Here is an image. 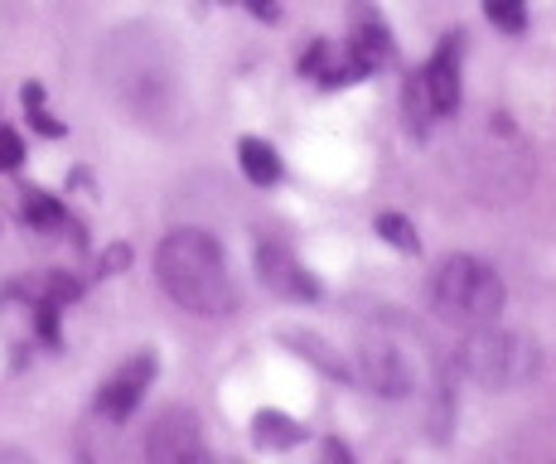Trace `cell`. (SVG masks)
Returning a JSON list of instances; mask_svg holds the SVG:
<instances>
[{
	"mask_svg": "<svg viewBox=\"0 0 556 464\" xmlns=\"http://www.w3.org/2000/svg\"><path fill=\"white\" fill-rule=\"evenodd\" d=\"M155 276L165 296L189 315H232L238 290L228 276V256L203 228H179L155 247Z\"/></svg>",
	"mask_w": 556,
	"mask_h": 464,
	"instance_id": "obj_1",
	"label": "cell"
},
{
	"mask_svg": "<svg viewBox=\"0 0 556 464\" xmlns=\"http://www.w3.org/2000/svg\"><path fill=\"white\" fill-rule=\"evenodd\" d=\"M363 383L378 397H406L426 383V368H431V353H426V339L402 319H382L363 334Z\"/></svg>",
	"mask_w": 556,
	"mask_h": 464,
	"instance_id": "obj_2",
	"label": "cell"
},
{
	"mask_svg": "<svg viewBox=\"0 0 556 464\" xmlns=\"http://www.w3.org/2000/svg\"><path fill=\"white\" fill-rule=\"evenodd\" d=\"M431 300L455 325H494L504 310V280L479 256H445L431 276Z\"/></svg>",
	"mask_w": 556,
	"mask_h": 464,
	"instance_id": "obj_3",
	"label": "cell"
},
{
	"mask_svg": "<svg viewBox=\"0 0 556 464\" xmlns=\"http://www.w3.org/2000/svg\"><path fill=\"white\" fill-rule=\"evenodd\" d=\"M542 368V353L528 334L513 329H494V325H475L465 343H459V373L475 377L479 387H494V392H508V387L532 383Z\"/></svg>",
	"mask_w": 556,
	"mask_h": 464,
	"instance_id": "obj_4",
	"label": "cell"
},
{
	"mask_svg": "<svg viewBox=\"0 0 556 464\" xmlns=\"http://www.w3.org/2000/svg\"><path fill=\"white\" fill-rule=\"evenodd\" d=\"M146 455L160 460V464H185V460H199L203 455V440H199V416L185 412V406H169L160 412V421L146 436Z\"/></svg>",
	"mask_w": 556,
	"mask_h": 464,
	"instance_id": "obj_5",
	"label": "cell"
},
{
	"mask_svg": "<svg viewBox=\"0 0 556 464\" xmlns=\"http://www.w3.org/2000/svg\"><path fill=\"white\" fill-rule=\"evenodd\" d=\"M256 276H262V286L276 290L281 300H315L319 296L315 276H309L305 266L295 262L291 247H281V242H262V247H256Z\"/></svg>",
	"mask_w": 556,
	"mask_h": 464,
	"instance_id": "obj_6",
	"label": "cell"
},
{
	"mask_svg": "<svg viewBox=\"0 0 556 464\" xmlns=\"http://www.w3.org/2000/svg\"><path fill=\"white\" fill-rule=\"evenodd\" d=\"M151 377H155V353H136L131 363H122V368L102 383L98 412L106 421H126L136 412V402H141V392H146V383H151Z\"/></svg>",
	"mask_w": 556,
	"mask_h": 464,
	"instance_id": "obj_7",
	"label": "cell"
},
{
	"mask_svg": "<svg viewBox=\"0 0 556 464\" xmlns=\"http://www.w3.org/2000/svg\"><path fill=\"white\" fill-rule=\"evenodd\" d=\"M426 97H431V112L445 116L459 106V35H445L441 49L431 53V63L421 68Z\"/></svg>",
	"mask_w": 556,
	"mask_h": 464,
	"instance_id": "obj_8",
	"label": "cell"
},
{
	"mask_svg": "<svg viewBox=\"0 0 556 464\" xmlns=\"http://www.w3.org/2000/svg\"><path fill=\"white\" fill-rule=\"evenodd\" d=\"M349 53H354V63L363 73L382 68V63L392 59V29L368 0H354V49Z\"/></svg>",
	"mask_w": 556,
	"mask_h": 464,
	"instance_id": "obj_9",
	"label": "cell"
},
{
	"mask_svg": "<svg viewBox=\"0 0 556 464\" xmlns=\"http://www.w3.org/2000/svg\"><path fill=\"white\" fill-rule=\"evenodd\" d=\"M238 165H242V175H248L252 185H276V179H281V155H276V146L271 140H262V136H242L238 140Z\"/></svg>",
	"mask_w": 556,
	"mask_h": 464,
	"instance_id": "obj_10",
	"label": "cell"
},
{
	"mask_svg": "<svg viewBox=\"0 0 556 464\" xmlns=\"http://www.w3.org/2000/svg\"><path fill=\"white\" fill-rule=\"evenodd\" d=\"M252 440L266 450H291L295 440H305V426L286 412H256L252 416Z\"/></svg>",
	"mask_w": 556,
	"mask_h": 464,
	"instance_id": "obj_11",
	"label": "cell"
},
{
	"mask_svg": "<svg viewBox=\"0 0 556 464\" xmlns=\"http://www.w3.org/2000/svg\"><path fill=\"white\" fill-rule=\"evenodd\" d=\"M25 223L29 228H39V233L63 228V203L49 199L45 189H25Z\"/></svg>",
	"mask_w": 556,
	"mask_h": 464,
	"instance_id": "obj_12",
	"label": "cell"
},
{
	"mask_svg": "<svg viewBox=\"0 0 556 464\" xmlns=\"http://www.w3.org/2000/svg\"><path fill=\"white\" fill-rule=\"evenodd\" d=\"M372 233L382 237V242H392L397 252H421V237L416 228L402 218V213H378V223H372Z\"/></svg>",
	"mask_w": 556,
	"mask_h": 464,
	"instance_id": "obj_13",
	"label": "cell"
},
{
	"mask_svg": "<svg viewBox=\"0 0 556 464\" xmlns=\"http://www.w3.org/2000/svg\"><path fill=\"white\" fill-rule=\"evenodd\" d=\"M484 15L494 20L498 29H508V35L528 29V5H522V0H484Z\"/></svg>",
	"mask_w": 556,
	"mask_h": 464,
	"instance_id": "obj_14",
	"label": "cell"
},
{
	"mask_svg": "<svg viewBox=\"0 0 556 464\" xmlns=\"http://www.w3.org/2000/svg\"><path fill=\"white\" fill-rule=\"evenodd\" d=\"M25 160V140L15 131H0V170H15Z\"/></svg>",
	"mask_w": 556,
	"mask_h": 464,
	"instance_id": "obj_15",
	"label": "cell"
},
{
	"mask_svg": "<svg viewBox=\"0 0 556 464\" xmlns=\"http://www.w3.org/2000/svg\"><path fill=\"white\" fill-rule=\"evenodd\" d=\"M248 10L252 15H262V20H276L281 10H276V0H248Z\"/></svg>",
	"mask_w": 556,
	"mask_h": 464,
	"instance_id": "obj_16",
	"label": "cell"
}]
</instances>
